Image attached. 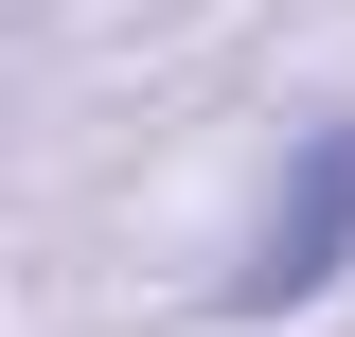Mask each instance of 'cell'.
<instances>
[{
	"instance_id": "cell-1",
	"label": "cell",
	"mask_w": 355,
	"mask_h": 337,
	"mask_svg": "<svg viewBox=\"0 0 355 337\" xmlns=\"http://www.w3.org/2000/svg\"><path fill=\"white\" fill-rule=\"evenodd\" d=\"M338 266H355V125H320L302 178H284V213H266L249 266H231V302H249V320H284V302H320Z\"/></svg>"
}]
</instances>
